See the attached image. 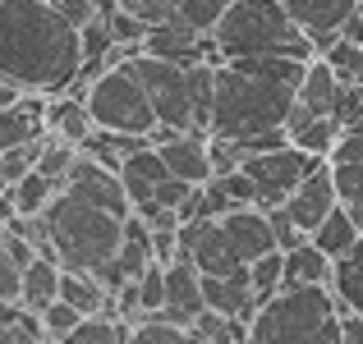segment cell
<instances>
[{"label": "cell", "mask_w": 363, "mask_h": 344, "mask_svg": "<svg viewBox=\"0 0 363 344\" xmlns=\"http://www.w3.org/2000/svg\"><path fill=\"white\" fill-rule=\"evenodd\" d=\"M83 101H88L92 120L101 124V129H116V133H147L157 129V110H152V97L143 92L138 74L129 69V64H106V69L97 74V79L88 83V92H83Z\"/></svg>", "instance_id": "6"}, {"label": "cell", "mask_w": 363, "mask_h": 344, "mask_svg": "<svg viewBox=\"0 0 363 344\" xmlns=\"http://www.w3.org/2000/svg\"><path fill=\"white\" fill-rule=\"evenodd\" d=\"M216 221H221V229L230 234L235 253H240L244 262H253V257H262V253H272V248H276L272 216H267L262 207H235V212L216 216Z\"/></svg>", "instance_id": "17"}, {"label": "cell", "mask_w": 363, "mask_h": 344, "mask_svg": "<svg viewBox=\"0 0 363 344\" xmlns=\"http://www.w3.org/2000/svg\"><path fill=\"white\" fill-rule=\"evenodd\" d=\"M55 193H60V184H55L51 175H42L37 166L14 184V202H18V212H46Z\"/></svg>", "instance_id": "29"}, {"label": "cell", "mask_w": 363, "mask_h": 344, "mask_svg": "<svg viewBox=\"0 0 363 344\" xmlns=\"http://www.w3.org/2000/svg\"><path fill=\"white\" fill-rule=\"evenodd\" d=\"M359 234H363L359 216L350 212L345 202H336V207H331V212H327V216L318 221V229H313L308 239H313V243H318V248H322L327 257H345L350 248L359 243Z\"/></svg>", "instance_id": "23"}, {"label": "cell", "mask_w": 363, "mask_h": 344, "mask_svg": "<svg viewBox=\"0 0 363 344\" xmlns=\"http://www.w3.org/2000/svg\"><path fill=\"white\" fill-rule=\"evenodd\" d=\"M331 179H336V197L345 207L363 202V161H331Z\"/></svg>", "instance_id": "37"}, {"label": "cell", "mask_w": 363, "mask_h": 344, "mask_svg": "<svg viewBox=\"0 0 363 344\" xmlns=\"http://www.w3.org/2000/svg\"><path fill=\"white\" fill-rule=\"evenodd\" d=\"M143 51L161 55V60H175V64H203V60L207 64H221L216 37L189 28L184 18H161V23H152L147 37H143Z\"/></svg>", "instance_id": "10"}, {"label": "cell", "mask_w": 363, "mask_h": 344, "mask_svg": "<svg viewBox=\"0 0 363 344\" xmlns=\"http://www.w3.org/2000/svg\"><path fill=\"white\" fill-rule=\"evenodd\" d=\"M60 188L74 193V197H88V202L106 207V212H116V216H133V202H129V193H124L120 170L101 166L97 156H88V151L74 156V166H69V175H65Z\"/></svg>", "instance_id": "11"}, {"label": "cell", "mask_w": 363, "mask_h": 344, "mask_svg": "<svg viewBox=\"0 0 363 344\" xmlns=\"http://www.w3.org/2000/svg\"><path fill=\"white\" fill-rule=\"evenodd\" d=\"M194 344H244L248 340V321L244 317H225V312L203 308L194 317Z\"/></svg>", "instance_id": "27"}, {"label": "cell", "mask_w": 363, "mask_h": 344, "mask_svg": "<svg viewBox=\"0 0 363 344\" xmlns=\"http://www.w3.org/2000/svg\"><path fill=\"white\" fill-rule=\"evenodd\" d=\"M308 60L294 55H235L216 64V101H212V133L248 138L285 124L290 101L303 83Z\"/></svg>", "instance_id": "2"}, {"label": "cell", "mask_w": 363, "mask_h": 344, "mask_svg": "<svg viewBox=\"0 0 363 344\" xmlns=\"http://www.w3.org/2000/svg\"><path fill=\"white\" fill-rule=\"evenodd\" d=\"M124 64L138 74L143 92L152 97L157 124H166V129H194V101H189V64L161 60V55H147V51H133Z\"/></svg>", "instance_id": "7"}, {"label": "cell", "mask_w": 363, "mask_h": 344, "mask_svg": "<svg viewBox=\"0 0 363 344\" xmlns=\"http://www.w3.org/2000/svg\"><path fill=\"white\" fill-rule=\"evenodd\" d=\"M116 5L138 14V18H147V23H161V18H175L179 0H116Z\"/></svg>", "instance_id": "41"}, {"label": "cell", "mask_w": 363, "mask_h": 344, "mask_svg": "<svg viewBox=\"0 0 363 344\" xmlns=\"http://www.w3.org/2000/svg\"><path fill=\"white\" fill-rule=\"evenodd\" d=\"M331 161H363V129H345L331 147Z\"/></svg>", "instance_id": "42"}, {"label": "cell", "mask_w": 363, "mask_h": 344, "mask_svg": "<svg viewBox=\"0 0 363 344\" xmlns=\"http://www.w3.org/2000/svg\"><path fill=\"white\" fill-rule=\"evenodd\" d=\"M203 308H207L203 303V271L189 257L166 262V308H161V317L179 321V326H194V317Z\"/></svg>", "instance_id": "16"}, {"label": "cell", "mask_w": 363, "mask_h": 344, "mask_svg": "<svg viewBox=\"0 0 363 344\" xmlns=\"http://www.w3.org/2000/svg\"><path fill=\"white\" fill-rule=\"evenodd\" d=\"M18 289H23V266L0 243V303H18Z\"/></svg>", "instance_id": "40"}, {"label": "cell", "mask_w": 363, "mask_h": 344, "mask_svg": "<svg viewBox=\"0 0 363 344\" xmlns=\"http://www.w3.org/2000/svg\"><path fill=\"white\" fill-rule=\"evenodd\" d=\"M336 202H340V197H336V179H331V156H322L318 166H313L308 175L299 179V188H294V193L285 197L281 207L294 216V221H299L303 234H313V229H318V221H322V216H327Z\"/></svg>", "instance_id": "12"}, {"label": "cell", "mask_w": 363, "mask_h": 344, "mask_svg": "<svg viewBox=\"0 0 363 344\" xmlns=\"http://www.w3.org/2000/svg\"><path fill=\"white\" fill-rule=\"evenodd\" d=\"M253 344H340V303L331 285H281L248 321Z\"/></svg>", "instance_id": "3"}, {"label": "cell", "mask_w": 363, "mask_h": 344, "mask_svg": "<svg viewBox=\"0 0 363 344\" xmlns=\"http://www.w3.org/2000/svg\"><path fill=\"white\" fill-rule=\"evenodd\" d=\"M83 37L55 0H0V79L60 97L79 79Z\"/></svg>", "instance_id": "1"}, {"label": "cell", "mask_w": 363, "mask_h": 344, "mask_svg": "<svg viewBox=\"0 0 363 344\" xmlns=\"http://www.w3.org/2000/svg\"><path fill=\"white\" fill-rule=\"evenodd\" d=\"M359 14H363V0H359Z\"/></svg>", "instance_id": "45"}, {"label": "cell", "mask_w": 363, "mask_h": 344, "mask_svg": "<svg viewBox=\"0 0 363 344\" xmlns=\"http://www.w3.org/2000/svg\"><path fill=\"white\" fill-rule=\"evenodd\" d=\"M318 161L322 156L294 147V142H285V147H276V151H248L244 170L253 175V184H257V207H262V212H267V207H281Z\"/></svg>", "instance_id": "8"}, {"label": "cell", "mask_w": 363, "mask_h": 344, "mask_svg": "<svg viewBox=\"0 0 363 344\" xmlns=\"http://www.w3.org/2000/svg\"><path fill=\"white\" fill-rule=\"evenodd\" d=\"M331 294H336L340 308L363 312V234L345 257H336V271H331Z\"/></svg>", "instance_id": "26"}, {"label": "cell", "mask_w": 363, "mask_h": 344, "mask_svg": "<svg viewBox=\"0 0 363 344\" xmlns=\"http://www.w3.org/2000/svg\"><path fill=\"white\" fill-rule=\"evenodd\" d=\"M161 161L170 166V175L189 179V184H203L212 179V156H207V133L203 129H170L157 142Z\"/></svg>", "instance_id": "14"}, {"label": "cell", "mask_w": 363, "mask_h": 344, "mask_svg": "<svg viewBox=\"0 0 363 344\" xmlns=\"http://www.w3.org/2000/svg\"><path fill=\"white\" fill-rule=\"evenodd\" d=\"M46 110H51V97H46V92H18L9 106H0V151L42 138Z\"/></svg>", "instance_id": "15"}, {"label": "cell", "mask_w": 363, "mask_h": 344, "mask_svg": "<svg viewBox=\"0 0 363 344\" xmlns=\"http://www.w3.org/2000/svg\"><path fill=\"white\" fill-rule=\"evenodd\" d=\"M46 225H51V253L69 271H97L124 243V216L88 202V197L65 193V188L46 207Z\"/></svg>", "instance_id": "5"}, {"label": "cell", "mask_w": 363, "mask_h": 344, "mask_svg": "<svg viewBox=\"0 0 363 344\" xmlns=\"http://www.w3.org/2000/svg\"><path fill=\"white\" fill-rule=\"evenodd\" d=\"M179 257L198 266L203 275H225V271H240L248 266L240 253H235L230 234L221 229L216 216H194V221H179Z\"/></svg>", "instance_id": "9"}, {"label": "cell", "mask_w": 363, "mask_h": 344, "mask_svg": "<svg viewBox=\"0 0 363 344\" xmlns=\"http://www.w3.org/2000/svg\"><path fill=\"white\" fill-rule=\"evenodd\" d=\"M340 88H345V83H340V74L331 69V60H327V55H313L294 97H299L313 115H336V106H340Z\"/></svg>", "instance_id": "20"}, {"label": "cell", "mask_w": 363, "mask_h": 344, "mask_svg": "<svg viewBox=\"0 0 363 344\" xmlns=\"http://www.w3.org/2000/svg\"><path fill=\"white\" fill-rule=\"evenodd\" d=\"M331 271H336V257H327L313 239L285 248V285H331Z\"/></svg>", "instance_id": "25"}, {"label": "cell", "mask_w": 363, "mask_h": 344, "mask_svg": "<svg viewBox=\"0 0 363 344\" xmlns=\"http://www.w3.org/2000/svg\"><path fill=\"white\" fill-rule=\"evenodd\" d=\"M203 303L212 312H225V317L253 321L257 294H253V285H248V266H240V271H225V275H203Z\"/></svg>", "instance_id": "18"}, {"label": "cell", "mask_w": 363, "mask_h": 344, "mask_svg": "<svg viewBox=\"0 0 363 344\" xmlns=\"http://www.w3.org/2000/svg\"><path fill=\"white\" fill-rule=\"evenodd\" d=\"M281 5L290 9V18L313 37L318 55L327 51V46L340 37V28L359 14V0H281Z\"/></svg>", "instance_id": "13"}, {"label": "cell", "mask_w": 363, "mask_h": 344, "mask_svg": "<svg viewBox=\"0 0 363 344\" xmlns=\"http://www.w3.org/2000/svg\"><path fill=\"white\" fill-rule=\"evenodd\" d=\"M225 9H230V0H179L175 18H184V23L198 28V33H212V28L221 23Z\"/></svg>", "instance_id": "36"}, {"label": "cell", "mask_w": 363, "mask_h": 344, "mask_svg": "<svg viewBox=\"0 0 363 344\" xmlns=\"http://www.w3.org/2000/svg\"><path fill=\"white\" fill-rule=\"evenodd\" d=\"M42 138H46V133H42ZM42 138L23 142V147H5V151H0V188L18 184V179L37 166V156H42Z\"/></svg>", "instance_id": "32"}, {"label": "cell", "mask_w": 363, "mask_h": 344, "mask_svg": "<svg viewBox=\"0 0 363 344\" xmlns=\"http://www.w3.org/2000/svg\"><path fill=\"white\" fill-rule=\"evenodd\" d=\"M46 129H51L55 138H65V142H74V147H83V142L92 138V129H97V120H92V110H88V101H83V97H69V92H60V97H51Z\"/></svg>", "instance_id": "22"}, {"label": "cell", "mask_w": 363, "mask_h": 344, "mask_svg": "<svg viewBox=\"0 0 363 344\" xmlns=\"http://www.w3.org/2000/svg\"><path fill=\"white\" fill-rule=\"evenodd\" d=\"M133 340L138 344H189L194 331L179 326V321H170V317H161V312H147V317L133 321Z\"/></svg>", "instance_id": "30"}, {"label": "cell", "mask_w": 363, "mask_h": 344, "mask_svg": "<svg viewBox=\"0 0 363 344\" xmlns=\"http://www.w3.org/2000/svg\"><path fill=\"white\" fill-rule=\"evenodd\" d=\"M138 308H143V317L166 308V262H157V257H152L147 271L138 275Z\"/></svg>", "instance_id": "35"}, {"label": "cell", "mask_w": 363, "mask_h": 344, "mask_svg": "<svg viewBox=\"0 0 363 344\" xmlns=\"http://www.w3.org/2000/svg\"><path fill=\"white\" fill-rule=\"evenodd\" d=\"M60 299L74 303L83 317H88V312H120L116 294H111L92 271H69V266H65V271H60Z\"/></svg>", "instance_id": "24"}, {"label": "cell", "mask_w": 363, "mask_h": 344, "mask_svg": "<svg viewBox=\"0 0 363 344\" xmlns=\"http://www.w3.org/2000/svg\"><path fill=\"white\" fill-rule=\"evenodd\" d=\"M248 285H253L257 303L272 299V294L285 285V248H272V253L253 257V262H248Z\"/></svg>", "instance_id": "28"}, {"label": "cell", "mask_w": 363, "mask_h": 344, "mask_svg": "<svg viewBox=\"0 0 363 344\" xmlns=\"http://www.w3.org/2000/svg\"><path fill=\"white\" fill-rule=\"evenodd\" d=\"M336 120H340V129H363V79H354V83L340 88Z\"/></svg>", "instance_id": "38"}, {"label": "cell", "mask_w": 363, "mask_h": 344, "mask_svg": "<svg viewBox=\"0 0 363 344\" xmlns=\"http://www.w3.org/2000/svg\"><path fill=\"white\" fill-rule=\"evenodd\" d=\"M152 257L157 262H175L179 257V229H152Z\"/></svg>", "instance_id": "43"}, {"label": "cell", "mask_w": 363, "mask_h": 344, "mask_svg": "<svg viewBox=\"0 0 363 344\" xmlns=\"http://www.w3.org/2000/svg\"><path fill=\"white\" fill-rule=\"evenodd\" d=\"M331 60V69L340 74V83H354V79H363V42H350L345 33L336 37V42L322 51Z\"/></svg>", "instance_id": "33"}, {"label": "cell", "mask_w": 363, "mask_h": 344, "mask_svg": "<svg viewBox=\"0 0 363 344\" xmlns=\"http://www.w3.org/2000/svg\"><path fill=\"white\" fill-rule=\"evenodd\" d=\"M170 175V166L161 161L157 147H138L129 151V156L120 161V179H124V193H129V202H152V193H157V184Z\"/></svg>", "instance_id": "19"}, {"label": "cell", "mask_w": 363, "mask_h": 344, "mask_svg": "<svg viewBox=\"0 0 363 344\" xmlns=\"http://www.w3.org/2000/svg\"><path fill=\"white\" fill-rule=\"evenodd\" d=\"M221 60L235 55H294V60H313L318 46L290 18L281 0H230L221 23L212 28Z\"/></svg>", "instance_id": "4"}, {"label": "cell", "mask_w": 363, "mask_h": 344, "mask_svg": "<svg viewBox=\"0 0 363 344\" xmlns=\"http://www.w3.org/2000/svg\"><path fill=\"white\" fill-rule=\"evenodd\" d=\"M83 321V312L74 308V303H65V299H55L51 308L42 312V326H46V344H69L74 336V326Z\"/></svg>", "instance_id": "34"}, {"label": "cell", "mask_w": 363, "mask_h": 344, "mask_svg": "<svg viewBox=\"0 0 363 344\" xmlns=\"http://www.w3.org/2000/svg\"><path fill=\"white\" fill-rule=\"evenodd\" d=\"M267 216H272V234H276V248H299L303 239V229H299V221H294L285 207H267Z\"/></svg>", "instance_id": "39"}, {"label": "cell", "mask_w": 363, "mask_h": 344, "mask_svg": "<svg viewBox=\"0 0 363 344\" xmlns=\"http://www.w3.org/2000/svg\"><path fill=\"white\" fill-rule=\"evenodd\" d=\"M350 212H354V216H359V225H363V202H359V207H350Z\"/></svg>", "instance_id": "44"}, {"label": "cell", "mask_w": 363, "mask_h": 344, "mask_svg": "<svg viewBox=\"0 0 363 344\" xmlns=\"http://www.w3.org/2000/svg\"><path fill=\"white\" fill-rule=\"evenodd\" d=\"M340 120L336 115H318L313 124H303L299 133H294V147H303V151H313V156H331V147H336V138H340Z\"/></svg>", "instance_id": "31"}, {"label": "cell", "mask_w": 363, "mask_h": 344, "mask_svg": "<svg viewBox=\"0 0 363 344\" xmlns=\"http://www.w3.org/2000/svg\"><path fill=\"white\" fill-rule=\"evenodd\" d=\"M60 271L65 266L55 262L51 253H37L33 262L23 266V289H18V303L28 312H46L55 299H60Z\"/></svg>", "instance_id": "21"}]
</instances>
